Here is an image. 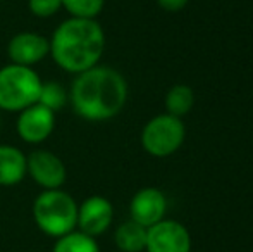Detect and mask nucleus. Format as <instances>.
I'll list each match as a JSON object with an SVG mask.
<instances>
[{"label": "nucleus", "mask_w": 253, "mask_h": 252, "mask_svg": "<svg viewBox=\"0 0 253 252\" xmlns=\"http://www.w3.org/2000/svg\"><path fill=\"white\" fill-rule=\"evenodd\" d=\"M69 99L80 118L86 121H107L123 111L127 99V85L119 71L95 66L78 74Z\"/></svg>", "instance_id": "obj_1"}, {"label": "nucleus", "mask_w": 253, "mask_h": 252, "mask_svg": "<svg viewBox=\"0 0 253 252\" xmlns=\"http://www.w3.org/2000/svg\"><path fill=\"white\" fill-rule=\"evenodd\" d=\"M105 49V33L98 21L69 17L52 35L50 54L64 71L80 74L95 67Z\"/></svg>", "instance_id": "obj_2"}, {"label": "nucleus", "mask_w": 253, "mask_h": 252, "mask_svg": "<svg viewBox=\"0 0 253 252\" xmlns=\"http://www.w3.org/2000/svg\"><path fill=\"white\" fill-rule=\"evenodd\" d=\"M33 218L42 232L59 239L76 228L78 205L69 194L60 189L45 190L35 201Z\"/></svg>", "instance_id": "obj_3"}, {"label": "nucleus", "mask_w": 253, "mask_h": 252, "mask_svg": "<svg viewBox=\"0 0 253 252\" xmlns=\"http://www.w3.org/2000/svg\"><path fill=\"white\" fill-rule=\"evenodd\" d=\"M42 80L31 67L9 64L0 69V109L21 112L37 104Z\"/></svg>", "instance_id": "obj_4"}, {"label": "nucleus", "mask_w": 253, "mask_h": 252, "mask_svg": "<svg viewBox=\"0 0 253 252\" xmlns=\"http://www.w3.org/2000/svg\"><path fill=\"white\" fill-rule=\"evenodd\" d=\"M184 135L186 130L181 118L159 114L145 125L141 131V145L153 157H167L183 145Z\"/></svg>", "instance_id": "obj_5"}, {"label": "nucleus", "mask_w": 253, "mask_h": 252, "mask_svg": "<svg viewBox=\"0 0 253 252\" xmlns=\"http://www.w3.org/2000/svg\"><path fill=\"white\" fill-rule=\"evenodd\" d=\"M147 252H191L190 232L181 223L162 219L147 230Z\"/></svg>", "instance_id": "obj_6"}, {"label": "nucleus", "mask_w": 253, "mask_h": 252, "mask_svg": "<svg viewBox=\"0 0 253 252\" xmlns=\"http://www.w3.org/2000/svg\"><path fill=\"white\" fill-rule=\"evenodd\" d=\"M26 169L37 185L45 190L60 189L66 182V166L50 151H35L26 157Z\"/></svg>", "instance_id": "obj_7"}, {"label": "nucleus", "mask_w": 253, "mask_h": 252, "mask_svg": "<svg viewBox=\"0 0 253 252\" xmlns=\"http://www.w3.org/2000/svg\"><path fill=\"white\" fill-rule=\"evenodd\" d=\"M55 126V112L42 104L23 109L17 118V133L26 144H42L50 137Z\"/></svg>", "instance_id": "obj_8"}, {"label": "nucleus", "mask_w": 253, "mask_h": 252, "mask_svg": "<svg viewBox=\"0 0 253 252\" xmlns=\"http://www.w3.org/2000/svg\"><path fill=\"white\" fill-rule=\"evenodd\" d=\"M114 218V207L109 199L102 195H91L78 207V228L81 233L98 237L107 232Z\"/></svg>", "instance_id": "obj_9"}, {"label": "nucleus", "mask_w": 253, "mask_h": 252, "mask_svg": "<svg viewBox=\"0 0 253 252\" xmlns=\"http://www.w3.org/2000/svg\"><path fill=\"white\" fill-rule=\"evenodd\" d=\"M7 54L12 64L31 67L33 64L45 59L47 54H50V40L38 33H30V31L17 33L9 42Z\"/></svg>", "instance_id": "obj_10"}, {"label": "nucleus", "mask_w": 253, "mask_h": 252, "mask_svg": "<svg viewBox=\"0 0 253 252\" xmlns=\"http://www.w3.org/2000/svg\"><path fill=\"white\" fill-rule=\"evenodd\" d=\"M167 209V201L159 189H141L131 201V219L140 223L145 228H150L155 223L162 221Z\"/></svg>", "instance_id": "obj_11"}, {"label": "nucleus", "mask_w": 253, "mask_h": 252, "mask_svg": "<svg viewBox=\"0 0 253 252\" xmlns=\"http://www.w3.org/2000/svg\"><path fill=\"white\" fill-rule=\"evenodd\" d=\"M26 173V155L12 145H0V187L17 185Z\"/></svg>", "instance_id": "obj_12"}, {"label": "nucleus", "mask_w": 253, "mask_h": 252, "mask_svg": "<svg viewBox=\"0 0 253 252\" xmlns=\"http://www.w3.org/2000/svg\"><path fill=\"white\" fill-rule=\"evenodd\" d=\"M147 230L133 219L123 223L114 235L116 246L123 252H143L147 247Z\"/></svg>", "instance_id": "obj_13"}, {"label": "nucleus", "mask_w": 253, "mask_h": 252, "mask_svg": "<svg viewBox=\"0 0 253 252\" xmlns=\"http://www.w3.org/2000/svg\"><path fill=\"white\" fill-rule=\"evenodd\" d=\"M195 104V95L188 85H174L166 95V109L167 114L183 118L191 111Z\"/></svg>", "instance_id": "obj_14"}, {"label": "nucleus", "mask_w": 253, "mask_h": 252, "mask_svg": "<svg viewBox=\"0 0 253 252\" xmlns=\"http://www.w3.org/2000/svg\"><path fill=\"white\" fill-rule=\"evenodd\" d=\"M52 252H100L97 240L81 232H71L59 237Z\"/></svg>", "instance_id": "obj_15"}, {"label": "nucleus", "mask_w": 253, "mask_h": 252, "mask_svg": "<svg viewBox=\"0 0 253 252\" xmlns=\"http://www.w3.org/2000/svg\"><path fill=\"white\" fill-rule=\"evenodd\" d=\"M67 101H69L67 92L60 83H57V81H47V83H42L38 104L45 105V107L50 109L52 112H57L67 104Z\"/></svg>", "instance_id": "obj_16"}, {"label": "nucleus", "mask_w": 253, "mask_h": 252, "mask_svg": "<svg viewBox=\"0 0 253 252\" xmlns=\"http://www.w3.org/2000/svg\"><path fill=\"white\" fill-rule=\"evenodd\" d=\"M60 2L73 17L95 19L102 12L105 0H60Z\"/></svg>", "instance_id": "obj_17"}, {"label": "nucleus", "mask_w": 253, "mask_h": 252, "mask_svg": "<svg viewBox=\"0 0 253 252\" xmlns=\"http://www.w3.org/2000/svg\"><path fill=\"white\" fill-rule=\"evenodd\" d=\"M28 7L37 17H50L62 7V2L60 0H30Z\"/></svg>", "instance_id": "obj_18"}, {"label": "nucleus", "mask_w": 253, "mask_h": 252, "mask_svg": "<svg viewBox=\"0 0 253 252\" xmlns=\"http://www.w3.org/2000/svg\"><path fill=\"white\" fill-rule=\"evenodd\" d=\"M159 5L162 7L164 10H169V12H176V10H181L186 7V3L190 0H157Z\"/></svg>", "instance_id": "obj_19"}]
</instances>
